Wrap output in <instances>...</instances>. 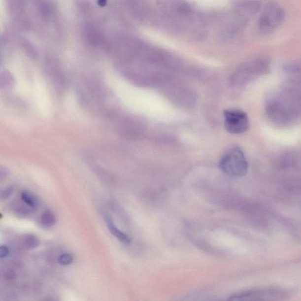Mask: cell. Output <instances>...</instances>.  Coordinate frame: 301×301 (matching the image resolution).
Instances as JSON below:
<instances>
[{
	"instance_id": "6da1fadb",
	"label": "cell",
	"mask_w": 301,
	"mask_h": 301,
	"mask_svg": "<svg viewBox=\"0 0 301 301\" xmlns=\"http://www.w3.org/2000/svg\"><path fill=\"white\" fill-rule=\"evenodd\" d=\"M221 171L231 177H241L247 174L248 164L242 150L239 147L231 149L220 161Z\"/></svg>"
},
{
	"instance_id": "7a4b0ae2",
	"label": "cell",
	"mask_w": 301,
	"mask_h": 301,
	"mask_svg": "<svg viewBox=\"0 0 301 301\" xmlns=\"http://www.w3.org/2000/svg\"><path fill=\"white\" fill-rule=\"evenodd\" d=\"M285 12L283 7L276 2H269L261 12L258 23V29L261 34H270L284 23Z\"/></svg>"
},
{
	"instance_id": "3957f363",
	"label": "cell",
	"mask_w": 301,
	"mask_h": 301,
	"mask_svg": "<svg viewBox=\"0 0 301 301\" xmlns=\"http://www.w3.org/2000/svg\"><path fill=\"white\" fill-rule=\"evenodd\" d=\"M160 10L172 19H190L192 8L184 0H158Z\"/></svg>"
},
{
	"instance_id": "277c9868",
	"label": "cell",
	"mask_w": 301,
	"mask_h": 301,
	"mask_svg": "<svg viewBox=\"0 0 301 301\" xmlns=\"http://www.w3.org/2000/svg\"><path fill=\"white\" fill-rule=\"evenodd\" d=\"M82 37L85 42L93 48L108 50L110 41L99 26L92 23H87L82 28Z\"/></svg>"
},
{
	"instance_id": "5b68a950",
	"label": "cell",
	"mask_w": 301,
	"mask_h": 301,
	"mask_svg": "<svg viewBox=\"0 0 301 301\" xmlns=\"http://www.w3.org/2000/svg\"><path fill=\"white\" fill-rule=\"evenodd\" d=\"M225 128L233 134L244 133L249 129V118L244 112L238 110L224 111Z\"/></svg>"
},
{
	"instance_id": "8992f818",
	"label": "cell",
	"mask_w": 301,
	"mask_h": 301,
	"mask_svg": "<svg viewBox=\"0 0 301 301\" xmlns=\"http://www.w3.org/2000/svg\"><path fill=\"white\" fill-rule=\"evenodd\" d=\"M33 6L39 20L42 23L47 25L56 23L57 9L51 0H33Z\"/></svg>"
},
{
	"instance_id": "52a82bcc",
	"label": "cell",
	"mask_w": 301,
	"mask_h": 301,
	"mask_svg": "<svg viewBox=\"0 0 301 301\" xmlns=\"http://www.w3.org/2000/svg\"><path fill=\"white\" fill-rule=\"evenodd\" d=\"M11 16L20 26L27 28L30 26L27 16V0H7Z\"/></svg>"
},
{
	"instance_id": "ba28073f",
	"label": "cell",
	"mask_w": 301,
	"mask_h": 301,
	"mask_svg": "<svg viewBox=\"0 0 301 301\" xmlns=\"http://www.w3.org/2000/svg\"><path fill=\"white\" fill-rule=\"evenodd\" d=\"M279 292L270 290H255L240 292L233 295L229 301H255L269 300L272 298L279 297Z\"/></svg>"
},
{
	"instance_id": "9c48e42d",
	"label": "cell",
	"mask_w": 301,
	"mask_h": 301,
	"mask_svg": "<svg viewBox=\"0 0 301 301\" xmlns=\"http://www.w3.org/2000/svg\"><path fill=\"white\" fill-rule=\"evenodd\" d=\"M261 5L260 2L255 0H248L240 2L236 5L235 11L247 17H250L260 11Z\"/></svg>"
},
{
	"instance_id": "30bf717a",
	"label": "cell",
	"mask_w": 301,
	"mask_h": 301,
	"mask_svg": "<svg viewBox=\"0 0 301 301\" xmlns=\"http://www.w3.org/2000/svg\"><path fill=\"white\" fill-rule=\"evenodd\" d=\"M105 220L106 224H107L108 229L112 235L116 237V238L119 240L120 242L123 243V244L126 245L131 244V243H132V239H131L127 234L121 232L119 229H117V227L115 226L110 216L106 215L105 216Z\"/></svg>"
},
{
	"instance_id": "8fae6325",
	"label": "cell",
	"mask_w": 301,
	"mask_h": 301,
	"mask_svg": "<svg viewBox=\"0 0 301 301\" xmlns=\"http://www.w3.org/2000/svg\"><path fill=\"white\" fill-rule=\"evenodd\" d=\"M40 222L42 226L46 228H51L56 223V217L52 211H45L41 215Z\"/></svg>"
},
{
	"instance_id": "7c38bea8",
	"label": "cell",
	"mask_w": 301,
	"mask_h": 301,
	"mask_svg": "<svg viewBox=\"0 0 301 301\" xmlns=\"http://www.w3.org/2000/svg\"><path fill=\"white\" fill-rule=\"evenodd\" d=\"M14 79L10 72L4 71L0 76V86L4 89H8L13 86Z\"/></svg>"
},
{
	"instance_id": "4fadbf2b",
	"label": "cell",
	"mask_w": 301,
	"mask_h": 301,
	"mask_svg": "<svg viewBox=\"0 0 301 301\" xmlns=\"http://www.w3.org/2000/svg\"><path fill=\"white\" fill-rule=\"evenodd\" d=\"M23 244L27 249H34L39 245V240L34 234H27L24 236Z\"/></svg>"
},
{
	"instance_id": "5bb4252c",
	"label": "cell",
	"mask_w": 301,
	"mask_h": 301,
	"mask_svg": "<svg viewBox=\"0 0 301 301\" xmlns=\"http://www.w3.org/2000/svg\"><path fill=\"white\" fill-rule=\"evenodd\" d=\"M21 199L23 202L26 203L27 206L33 209L37 208L38 204V201L36 198L28 192H24L21 194Z\"/></svg>"
},
{
	"instance_id": "9a60e30c",
	"label": "cell",
	"mask_w": 301,
	"mask_h": 301,
	"mask_svg": "<svg viewBox=\"0 0 301 301\" xmlns=\"http://www.w3.org/2000/svg\"><path fill=\"white\" fill-rule=\"evenodd\" d=\"M74 257L70 254H64L59 257V262L61 265L68 266L72 263Z\"/></svg>"
},
{
	"instance_id": "2e32d148",
	"label": "cell",
	"mask_w": 301,
	"mask_h": 301,
	"mask_svg": "<svg viewBox=\"0 0 301 301\" xmlns=\"http://www.w3.org/2000/svg\"><path fill=\"white\" fill-rule=\"evenodd\" d=\"M14 191V188L12 187H8L6 188L5 189L2 191L1 194V199L2 200H6L8 199L11 196V194H13Z\"/></svg>"
},
{
	"instance_id": "e0dca14e",
	"label": "cell",
	"mask_w": 301,
	"mask_h": 301,
	"mask_svg": "<svg viewBox=\"0 0 301 301\" xmlns=\"http://www.w3.org/2000/svg\"><path fill=\"white\" fill-rule=\"evenodd\" d=\"M9 254V249L5 246H1L0 247V258H4L7 256Z\"/></svg>"
}]
</instances>
